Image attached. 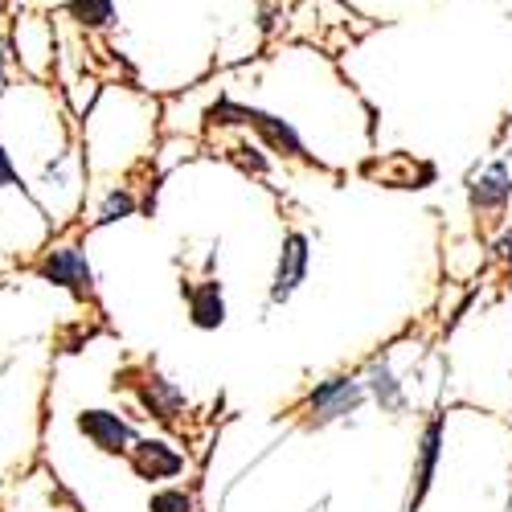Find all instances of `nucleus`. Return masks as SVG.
Wrapping results in <instances>:
<instances>
[{
  "label": "nucleus",
  "mask_w": 512,
  "mask_h": 512,
  "mask_svg": "<svg viewBox=\"0 0 512 512\" xmlns=\"http://www.w3.org/2000/svg\"><path fill=\"white\" fill-rule=\"evenodd\" d=\"M136 398H140V406L148 410V418H156V422H173L189 402H185V394L173 386L168 377H160V373H148L140 386H136Z\"/></svg>",
  "instance_id": "nucleus-7"
},
{
  "label": "nucleus",
  "mask_w": 512,
  "mask_h": 512,
  "mask_svg": "<svg viewBox=\"0 0 512 512\" xmlns=\"http://www.w3.org/2000/svg\"><path fill=\"white\" fill-rule=\"evenodd\" d=\"M365 390L381 402V410H402V406H406V394H402L398 377L390 373V365H386V361H373V365H369V381H365Z\"/></svg>",
  "instance_id": "nucleus-11"
},
{
  "label": "nucleus",
  "mask_w": 512,
  "mask_h": 512,
  "mask_svg": "<svg viewBox=\"0 0 512 512\" xmlns=\"http://www.w3.org/2000/svg\"><path fill=\"white\" fill-rule=\"evenodd\" d=\"M512 197V177H508V168L504 164H492L488 173L472 185V209L476 213H500Z\"/></svg>",
  "instance_id": "nucleus-10"
},
{
  "label": "nucleus",
  "mask_w": 512,
  "mask_h": 512,
  "mask_svg": "<svg viewBox=\"0 0 512 512\" xmlns=\"http://www.w3.org/2000/svg\"><path fill=\"white\" fill-rule=\"evenodd\" d=\"M78 431L87 435L91 447H99L103 455H127L136 443L132 426H127V418H119L115 410H78Z\"/></svg>",
  "instance_id": "nucleus-3"
},
{
  "label": "nucleus",
  "mask_w": 512,
  "mask_h": 512,
  "mask_svg": "<svg viewBox=\"0 0 512 512\" xmlns=\"http://www.w3.org/2000/svg\"><path fill=\"white\" fill-rule=\"evenodd\" d=\"M0 189H25V181H21V173L13 168V160H9L5 148H0Z\"/></svg>",
  "instance_id": "nucleus-15"
},
{
  "label": "nucleus",
  "mask_w": 512,
  "mask_h": 512,
  "mask_svg": "<svg viewBox=\"0 0 512 512\" xmlns=\"http://www.w3.org/2000/svg\"><path fill=\"white\" fill-rule=\"evenodd\" d=\"M132 213H136V197L127 193V189H115V193H107L95 226H111V222H119V218H132Z\"/></svg>",
  "instance_id": "nucleus-13"
},
{
  "label": "nucleus",
  "mask_w": 512,
  "mask_h": 512,
  "mask_svg": "<svg viewBox=\"0 0 512 512\" xmlns=\"http://www.w3.org/2000/svg\"><path fill=\"white\" fill-rule=\"evenodd\" d=\"M185 300H189V320L201 332H213L226 324V300H222V283L218 279H205L201 287H185Z\"/></svg>",
  "instance_id": "nucleus-9"
},
{
  "label": "nucleus",
  "mask_w": 512,
  "mask_h": 512,
  "mask_svg": "<svg viewBox=\"0 0 512 512\" xmlns=\"http://www.w3.org/2000/svg\"><path fill=\"white\" fill-rule=\"evenodd\" d=\"M361 402H365V386H361V381H353V377H328V381H320V386L312 390V398H308L312 426H328L336 418H345Z\"/></svg>",
  "instance_id": "nucleus-2"
},
{
  "label": "nucleus",
  "mask_w": 512,
  "mask_h": 512,
  "mask_svg": "<svg viewBox=\"0 0 512 512\" xmlns=\"http://www.w3.org/2000/svg\"><path fill=\"white\" fill-rule=\"evenodd\" d=\"M66 13L78 25H87V29H103V25L115 21V5H111V0H70Z\"/></svg>",
  "instance_id": "nucleus-12"
},
{
  "label": "nucleus",
  "mask_w": 512,
  "mask_h": 512,
  "mask_svg": "<svg viewBox=\"0 0 512 512\" xmlns=\"http://www.w3.org/2000/svg\"><path fill=\"white\" fill-rule=\"evenodd\" d=\"M37 279L54 283V287H66L74 300H91V295H95V271H91L87 254H82L78 246L46 250V259L37 263Z\"/></svg>",
  "instance_id": "nucleus-1"
},
{
  "label": "nucleus",
  "mask_w": 512,
  "mask_h": 512,
  "mask_svg": "<svg viewBox=\"0 0 512 512\" xmlns=\"http://www.w3.org/2000/svg\"><path fill=\"white\" fill-rule=\"evenodd\" d=\"M238 123H250L275 152L283 156H304V140L295 136V127L279 115H267V111H254V107H238Z\"/></svg>",
  "instance_id": "nucleus-8"
},
{
  "label": "nucleus",
  "mask_w": 512,
  "mask_h": 512,
  "mask_svg": "<svg viewBox=\"0 0 512 512\" xmlns=\"http://www.w3.org/2000/svg\"><path fill=\"white\" fill-rule=\"evenodd\" d=\"M308 259H312L308 238L304 234H287L283 250H279V263H275V279H271V304L291 300L295 287H300L304 275H308Z\"/></svg>",
  "instance_id": "nucleus-4"
},
{
  "label": "nucleus",
  "mask_w": 512,
  "mask_h": 512,
  "mask_svg": "<svg viewBox=\"0 0 512 512\" xmlns=\"http://www.w3.org/2000/svg\"><path fill=\"white\" fill-rule=\"evenodd\" d=\"M439 455H443V418H431L422 431V443H418V463H414V488H410V512L426 500L435 484V472H439Z\"/></svg>",
  "instance_id": "nucleus-6"
},
{
  "label": "nucleus",
  "mask_w": 512,
  "mask_h": 512,
  "mask_svg": "<svg viewBox=\"0 0 512 512\" xmlns=\"http://www.w3.org/2000/svg\"><path fill=\"white\" fill-rule=\"evenodd\" d=\"M148 512H197V504H193V496L185 488H160L148 500Z\"/></svg>",
  "instance_id": "nucleus-14"
},
{
  "label": "nucleus",
  "mask_w": 512,
  "mask_h": 512,
  "mask_svg": "<svg viewBox=\"0 0 512 512\" xmlns=\"http://www.w3.org/2000/svg\"><path fill=\"white\" fill-rule=\"evenodd\" d=\"M127 459H132L136 476L140 480H177L185 472V455L177 447H168L164 439H140L132 443V451H127Z\"/></svg>",
  "instance_id": "nucleus-5"
},
{
  "label": "nucleus",
  "mask_w": 512,
  "mask_h": 512,
  "mask_svg": "<svg viewBox=\"0 0 512 512\" xmlns=\"http://www.w3.org/2000/svg\"><path fill=\"white\" fill-rule=\"evenodd\" d=\"M0 91H5V50H0Z\"/></svg>",
  "instance_id": "nucleus-16"
}]
</instances>
